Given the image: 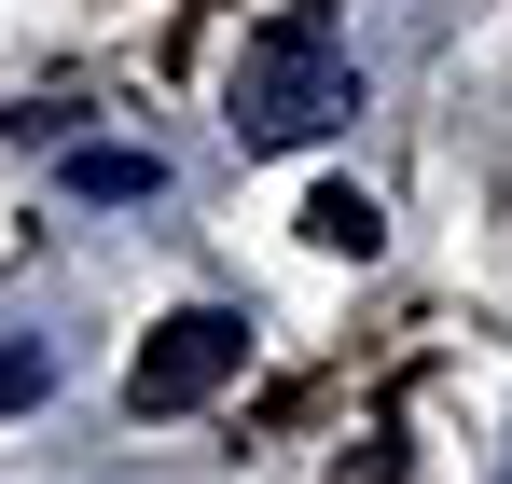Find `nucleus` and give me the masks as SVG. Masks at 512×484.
Instances as JSON below:
<instances>
[{"label":"nucleus","instance_id":"7ed1b4c3","mask_svg":"<svg viewBox=\"0 0 512 484\" xmlns=\"http://www.w3.org/2000/svg\"><path fill=\"white\" fill-rule=\"evenodd\" d=\"M84 208H153L167 194V153H125V139H70V166H56Z\"/></svg>","mask_w":512,"mask_h":484},{"label":"nucleus","instance_id":"f03ea898","mask_svg":"<svg viewBox=\"0 0 512 484\" xmlns=\"http://www.w3.org/2000/svg\"><path fill=\"white\" fill-rule=\"evenodd\" d=\"M250 374V319L236 305H180V319L139 332V360H125V415H194L208 388H236Z\"/></svg>","mask_w":512,"mask_h":484},{"label":"nucleus","instance_id":"20e7f679","mask_svg":"<svg viewBox=\"0 0 512 484\" xmlns=\"http://www.w3.org/2000/svg\"><path fill=\"white\" fill-rule=\"evenodd\" d=\"M305 236H319V249H374L388 222H374V194H346V180H333V194L305 208Z\"/></svg>","mask_w":512,"mask_h":484},{"label":"nucleus","instance_id":"39448f33","mask_svg":"<svg viewBox=\"0 0 512 484\" xmlns=\"http://www.w3.org/2000/svg\"><path fill=\"white\" fill-rule=\"evenodd\" d=\"M14 402H42V346H14V332H0V415Z\"/></svg>","mask_w":512,"mask_h":484},{"label":"nucleus","instance_id":"f257e3e1","mask_svg":"<svg viewBox=\"0 0 512 484\" xmlns=\"http://www.w3.org/2000/svg\"><path fill=\"white\" fill-rule=\"evenodd\" d=\"M346 111H360V42H346L333 0H291V14H263L250 56H236V139L250 153H305V139H333Z\"/></svg>","mask_w":512,"mask_h":484}]
</instances>
